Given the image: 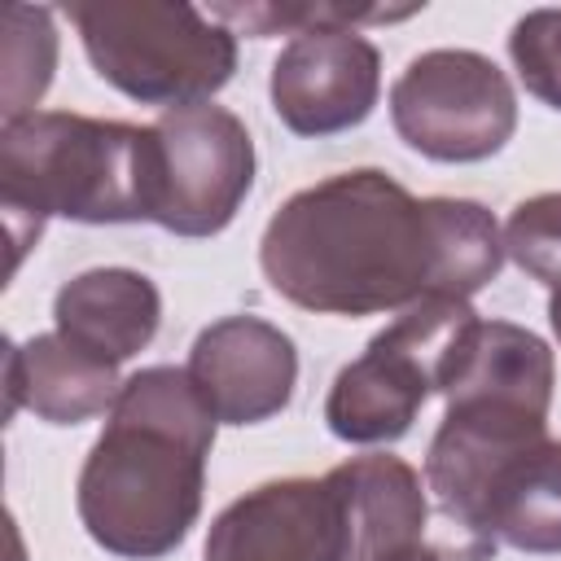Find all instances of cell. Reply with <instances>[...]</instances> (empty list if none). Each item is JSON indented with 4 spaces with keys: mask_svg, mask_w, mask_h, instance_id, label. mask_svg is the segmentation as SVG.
<instances>
[{
    "mask_svg": "<svg viewBox=\"0 0 561 561\" xmlns=\"http://www.w3.org/2000/svg\"><path fill=\"white\" fill-rule=\"evenodd\" d=\"M465 539V561H486L500 543L517 552H561V438H539L491 465L447 517Z\"/></svg>",
    "mask_w": 561,
    "mask_h": 561,
    "instance_id": "9",
    "label": "cell"
},
{
    "mask_svg": "<svg viewBox=\"0 0 561 561\" xmlns=\"http://www.w3.org/2000/svg\"><path fill=\"white\" fill-rule=\"evenodd\" d=\"M153 202V127L31 110L0 127V206L13 267L39 241L44 219L136 224Z\"/></svg>",
    "mask_w": 561,
    "mask_h": 561,
    "instance_id": "3",
    "label": "cell"
},
{
    "mask_svg": "<svg viewBox=\"0 0 561 561\" xmlns=\"http://www.w3.org/2000/svg\"><path fill=\"white\" fill-rule=\"evenodd\" d=\"M9 412L31 408L48 425H79L114 408L123 381L118 364L79 351L61 333H35L22 346H9L4 359Z\"/></svg>",
    "mask_w": 561,
    "mask_h": 561,
    "instance_id": "14",
    "label": "cell"
},
{
    "mask_svg": "<svg viewBox=\"0 0 561 561\" xmlns=\"http://www.w3.org/2000/svg\"><path fill=\"white\" fill-rule=\"evenodd\" d=\"M504 254L539 285H561V193H535L504 224Z\"/></svg>",
    "mask_w": 561,
    "mask_h": 561,
    "instance_id": "18",
    "label": "cell"
},
{
    "mask_svg": "<svg viewBox=\"0 0 561 561\" xmlns=\"http://www.w3.org/2000/svg\"><path fill=\"white\" fill-rule=\"evenodd\" d=\"M548 320H552V333H557V342H561V285H557L552 298H548Z\"/></svg>",
    "mask_w": 561,
    "mask_h": 561,
    "instance_id": "20",
    "label": "cell"
},
{
    "mask_svg": "<svg viewBox=\"0 0 561 561\" xmlns=\"http://www.w3.org/2000/svg\"><path fill=\"white\" fill-rule=\"evenodd\" d=\"M57 61V35H53V13L48 9H26L13 4L4 13V118L31 114L53 79Z\"/></svg>",
    "mask_w": 561,
    "mask_h": 561,
    "instance_id": "16",
    "label": "cell"
},
{
    "mask_svg": "<svg viewBox=\"0 0 561 561\" xmlns=\"http://www.w3.org/2000/svg\"><path fill=\"white\" fill-rule=\"evenodd\" d=\"M473 307L456 298H425L386 324L359 359H351L324 399V421L342 443H394L412 430L421 403L438 390L443 364Z\"/></svg>",
    "mask_w": 561,
    "mask_h": 561,
    "instance_id": "5",
    "label": "cell"
},
{
    "mask_svg": "<svg viewBox=\"0 0 561 561\" xmlns=\"http://www.w3.org/2000/svg\"><path fill=\"white\" fill-rule=\"evenodd\" d=\"M92 70L140 105H197L237 70V35L193 4L92 0L66 4Z\"/></svg>",
    "mask_w": 561,
    "mask_h": 561,
    "instance_id": "4",
    "label": "cell"
},
{
    "mask_svg": "<svg viewBox=\"0 0 561 561\" xmlns=\"http://www.w3.org/2000/svg\"><path fill=\"white\" fill-rule=\"evenodd\" d=\"M390 123L408 149L434 162H482L517 131L508 75L473 48H434L408 61L390 88Z\"/></svg>",
    "mask_w": 561,
    "mask_h": 561,
    "instance_id": "6",
    "label": "cell"
},
{
    "mask_svg": "<svg viewBox=\"0 0 561 561\" xmlns=\"http://www.w3.org/2000/svg\"><path fill=\"white\" fill-rule=\"evenodd\" d=\"M408 561H443V557H438V552H430V548H421V552H412Z\"/></svg>",
    "mask_w": 561,
    "mask_h": 561,
    "instance_id": "21",
    "label": "cell"
},
{
    "mask_svg": "<svg viewBox=\"0 0 561 561\" xmlns=\"http://www.w3.org/2000/svg\"><path fill=\"white\" fill-rule=\"evenodd\" d=\"M381 92V57L355 26L294 35L272 61V110L294 136L359 127Z\"/></svg>",
    "mask_w": 561,
    "mask_h": 561,
    "instance_id": "8",
    "label": "cell"
},
{
    "mask_svg": "<svg viewBox=\"0 0 561 561\" xmlns=\"http://www.w3.org/2000/svg\"><path fill=\"white\" fill-rule=\"evenodd\" d=\"M184 373L215 412V421L259 425L289 408L298 381V351L289 333L259 316H224L197 333Z\"/></svg>",
    "mask_w": 561,
    "mask_h": 561,
    "instance_id": "11",
    "label": "cell"
},
{
    "mask_svg": "<svg viewBox=\"0 0 561 561\" xmlns=\"http://www.w3.org/2000/svg\"><path fill=\"white\" fill-rule=\"evenodd\" d=\"M557 364L543 337L508 320H473L443 364L438 394L447 403L513 408L548 421Z\"/></svg>",
    "mask_w": 561,
    "mask_h": 561,
    "instance_id": "13",
    "label": "cell"
},
{
    "mask_svg": "<svg viewBox=\"0 0 561 561\" xmlns=\"http://www.w3.org/2000/svg\"><path fill=\"white\" fill-rule=\"evenodd\" d=\"M215 425L184 368L131 373L79 469L83 530L127 561H158L180 548L202 513Z\"/></svg>",
    "mask_w": 561,
    "mask_h": 561,
    "instance_id": "2",
    "label": "cell"
},
{
    "mask_svg": "<svg viewBox=\"0 0 561 561\" xmlns=\"http://www.w3.org/2000/svg\"><path fill=\"white\" fill-rule=\"evenodd\" d=\"M254 184V140L245 123L210 101L162 110L153 123L149 224L175 237H215L232 224Z\"/></svg>",
    "mask_w": 561,
    "mask_h": 561,
    "instance_id": "7",
    "label": "cell"
},
{
    "mask_svg": "<svg viewBox=\"0 0 561 561\" xmlns=\"http://www.w3.org/2000/svg\"><path fill=\"white\" fill-rule=\"evenodd\" d=\"M416 9H346V4H215L210 18L224 22L232 35L245 31L254 39L276 35V31H320V26H359V22H399L412 18Z\"/></svg>",
    "mask_w": 561,
    "mask_h": 561,
    "instance_id": "17",
    "label": "cell"
},
{
    "mask_svg": "<svg viewBox=\"0 0 561 561\" xmlns=\"http://www.w3.org/2000/svg\"><path fill=\"white\" fill-rule=\"evenodd\" d=\"M53 320L57 333L79 351L123 364L153 342L162 320V298L153 280L131 267H92L57 289Z\"/></svg>",
    "mask_w": 561,
    "mask_h": 561,
    "instance_id": "15",
    "label": "cell"
},
{
    "mask_svg": "<svg viewBox=\"0 0 561 561\" xmlns=\"http://www.w3.org/2000/svg\"><path fill=\"white\" fill-rule=\"evenodd\" d=\"M508 57L530 96L561 110V9L526 13L508 35Z\"/></svg>",
    "mask_w": 561,
    "mask_h": 561,
    "instance_id": "19",
    "label": "cell"
},
{
    "mask_svg": "<svg viewBox=\"0 0 561 561\" xmlns=\"http://www.w3.org/2000/svg\"><path fill=\"white\" fill-rule=\"evenodd\" d=\"M342 508L329 478H280L232 500L206 535V561H342Z\"/></svg>",
    "mask_w": 561,
    "mask_h": 561,
    "instance_id": "10",
    "label": "cell"
},
{
    "mask_svg": "<svg viewBox=\"0 0 561 561\" xmlns=\"http://www.w3.org/2000/svg\"><path fill=\"white\" fill-rule=\"evenodd\" d=\"M329 486L342 508L346 557L342 561H408L425 539V491L421 473L386 451L333 465Z\"/></svg>",
    "mask_w": 561,
    "mask_h": 561,
    "instance_id": "12",
    "label": "cell"
},
{
    "mask_svg": "<svg viewBox=\"0 0 561 561\" xmlns=\"http://www.w3.org/2000/svg\"><path fill=\"white\" fill-rule=\"evenodd\" d=\"M267 285L302 311L377 316L425 298L469 302L504 267V237L486 206L412 197L377 167L298 188L263 228Z\"/></svg>",
    "mask_w": 561,
    "mask_h": 561,
    "instance_id": "1",
    "label": "cell"
}]
</instances>
